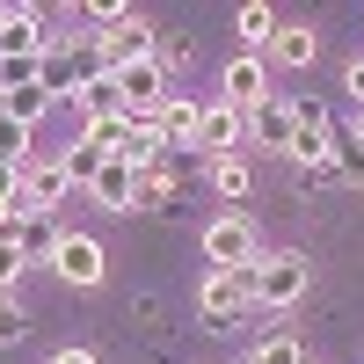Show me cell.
<instances>
[{
	"label": "cell",
	"instance_id": "6da1fadb",
	"mask_svg": "<svg viewBox=\"0 0 364 364\" xmlns=\"http://www.w3.org/2000/svg\"><path fill=\"white\" fill-rule=\"evenodd\" d=\"M306 255H262L255 269H248V291H255V306H269V314H284V306H299V299H306Z\"/></svg>",
	"mask_w": 364,
	"mask_h": 364
},
{
	"label": "cell",
	"instance_id": "7a4b0ae2",
	"mask_svg": "<svg viewBox=\"0 0 364 364\" xmlns=\"http://www.w3.org/2000/svg\"><path fill=\"white\" fill-rule=\"evenodd\" d=\"M204 262H211V269H255V262H262V240H255V219H248V211H226V219L204 226Z\"/></svg>",
	"mask_w": 364,
	"mask_h": 364
},
{
	"label": "cell",
	"instance_id": "3957f363",
	"mask_svg": "<svg viewBox=\"0 0 364 364\" xmlns=\"http://www.w3.org/2000/svg\"><path fill=\"white\" fill-rule=\"evenodd\" d=\"M255 306V291H248V269H211V277L197 284V314L211 328H233V321H248Z\"/></svg>",
	"mask_w": 364,
	"mask_h": 364
},
{
	"label": "cell",
	"instance_id": "277c9868",
	"mask_svg": "<svg viewBox=\"0 0 364 364\" xmlns=\"http://www.w3.org/2000/svg\"><path fill=\"white\" fill-rule=\"evenodd\" d=\"M95 51L109 58V73L117 66H146V58H154V22H146V15L109 22V29H95Z\"/></svg>",
	"mask_w": 364,
	"mask_h": 364
},
{
	"label": "cell",
	"instance_id": "5b68a950",
	"mask_svg": "<svg viewBox=\"0 0 364 364\" xmlns=\"http://www.w3.org/2000/svg\"><path fill=\"white\" fill-rule=\"evenodd\" d=\"M117 87H124V117H161L168 109V66H161V58L117 66Z\"/></svg>",
	"mask_w": 364,
	"mask_h": 364
},
{
	"label": "cell",
	"instance_id": "8992f818",
	"mask_svg": "<svg viewBox=\"0 0 364 364\" xmlns=\"http://www.w3.org/2000/svg\"><path fill=\"white\" fill-rule=\"evenodd\" d=\"M58 277H66V284H80V291H95L102 284V269H109V255H102V240L95 233H66V240H58Z\"/></svg>",
	"mask_w": 364,
	"mask_h": 364
},
{
	"label": "cell",
	"instance_id": "52a82bcc",
	"mask_svg": "<svg viewBox=\"0 0 364 364\" xmlns=\"http://www.w3.org/2000/svg\"><path fill=\"white\" fill-rule=\"evenodd\" d=\"M197 146H204L211 161L240 154V146H248V117H240L233 102H204V117H197Z\"/></svg>",
	"mask_w": 364,
	"mask_h": 364
},
{
	"label": "cell",
	"instance_id": "ba28073f",
	"mask_svg": "<svg viewBox=\"0 0 364 364\" xmlns=\"http://www.w3.org/2000/svg\"><path fill=\"white\" fill-rule=\"evenodd\" d=\"M291 139H299V102L269 95L262 109H248V146H262V154H291Z\"/></svg>",
	"mask_w": 364,
	"mask_h": 364
},
{
	"label": "cell",
	"instance_id": "9c48e42d",
	"mask_svg": "<svg viewBox=\"0 0 364 364\" xmlns=\"http://www.w3.org/2000/svg\"><path fill=\"white\" fill-rule=\"evenodd\" d=\"M44 15L37 8H0V58H44Z\"/></svg>",
	"mask_w": 364,
	"mask_h": 364
},
{
	"label": "cell",
	"instance_id": "30bf717a",
	"mask_svg": "<svg viewBox=\"0 0 364 364\" xmlns=\"http://www.w3.org/2000/svg\"><path fill=\"white\" fill-rule=\"evenodd\" d=\"M87 197H95L102 211H139V168L132 161H102L95 182H87Z\"/></svg>",
	"mask_w": 364,
	"mask_h": 364
},
{
	"label": "cell",
	"instance_id": "8fae6325",
	"mask_svg": "<svg viewBox=\"0 0 364 364\" xmlns=\"http://www.w3.org/2000/svg\"><path fill=\"white\" fill-rule=\"evenodd\" d=\"M219 87H226V102L248 117V109H262V102H269V66H262V58H233Z\"/></svg>",
	"mask_w": 364,
	"mask_h": 364
},
{
	"label": "cell",
	"instance_id": "7c38bea8",
	"mask_svg": "<svg viewBox=\"0 0 364 364\" xmlns=\"http://www.w3.org/2000/svg\"><path fill=\"white\" fill-rule=\"evenodd\" d=\"M66 190H73L66 161H29V168H22V204H29V211H51Z\"/></svg>",
	"mask_w": 364,
	"mask_h": 364
},
{
	"label": "cell",
	"instance_id": "4fadbf2b",
	"mask_svg": "<svg viewBox=\"0 0 364 364\" xmlns=\"http://www.w3.org/2000/svg\"><path fill=\"white\" fill-rule=\"evenodd\" d=\"M58 240H66V226H58L51 211H22V226H15L22 262H58Z\"/></svg>",
	"mask_w": 364,
	"mask_h": 364
},
{
	"label": "cell",
	"instance_id": "5bb4252c",
	"mask_svg": "<svg viewBox=\"0 0 364 364\" xmlns=\"http://www.w3.org/2000/svg\"><path fill=\"white\" fill-rule=\"evenodd\" d=\"M314 51H321V37L306 22H277V37H269V58H277V66H314Z\"/></svg>",
	"mask_w": 364,
	"mask_h": 364
},
{
	"label": "cell",
	"instance_id": "9a60e30c",
	"mask_svg": "<svg viewBox=\"0 0 364 364\" xmlns=\"http://www.w3.org/2000/svg\"><path fill=\"white\" fill-rule=\"evenodd\" d=\"M73 109L87 117V124H95V117H124V87H117V73H95V80L73 95Z\"/></svg>",
	"mask_w": 364,
	"mask_h": 364
},
{
	"label": "cell",
	"instance_id": "2e32d148",
	"mask_svg": "<svg viewBox=\"0 0 364 364\" xmlns=\"http://www.w3.org/2000/svg\"><path fill=\"white\" fill-rule=\"evenodd\" d=\"M132 124H139V117H95V124L80 132V146H95L102 161H124V146H132Z\"/></svg>",
	"mask_w": 364,
	"mask_h": 364
},
{
	"label": "cell",
	"instance_id": "e0dca14e",
	"mask_svg": "<svg viewBox=\"0 0 364 364\" xmlns=\"http://www.w3.org/2000/svg\"><path fill=\"white\" fill-rule=\"evenodd\" d=\"M161 154H168V139H161V124H154V117H139V124H132V146H124V161L146 175V168H161Z\"/></svg>",
	"mask_w": 364,
	"mask_h": 364
},
{
	"label": "cell",
	"instance_id": "ac0fdd59",
	"mask_svg": "<svg viewBox=\"0 0 364 364\" xmlns=\"http://www.w3.org/2000/svg\"><path fill=\"white\" fill-rule=\"evenodd\" d=\"M197 117H204L197 102H175V95H168V109L154 117V124H161V139H168V146H197Z\"/></svg>",
	"mask_w": 364,
	"mask_h": 364
},
{
	"label": "cell",
	"instance_id": "d6986e66",
	"mask_svg": "<svg viewBox=\"0 0 364 364\" xmlns=\"http://www.w3.org/2000/svg\"><path fill=\"white\" fill-rule=\"evenodd\" d=\"M29 139H37V124H15V117H0V168H8V175L29 168Z\"/></svg>",
	"mask_w": 364,
	"mask_h": 364
},
{
	"label": "cell",
	"instance_id": "ffe728a7",
	"mask_svg": "<svg viewBox=\"0 0 364 364\" xmlns=\"http://www.w3.org/2000/svg\"><path fill=\"white\" fill-rule=\"evenodd\" d=\"M233 29H240V44H269L277 37V8H269V0H248V8L233 15Z\"/></svg>",
	"mask_w": 364,
	"mask_h": 364
},
{
	"label": "cell",
	"instance_id": "44dd1931",
	"mask_svg": "<svg viewBox=\"0 0 364 364\" xmlns=\"http://www.w3.org/2000/svg\"><path fill=\"white\" fill-rule=\"evenodd\" d=\"M211 190L240 204V197L255 190V175H248V161H240V154H226V161H211Z\"/></svg>",
	"mask_w": 364,
	"mask_h": 364
},
{
	"label": "cell",
	"instance_id": "7402d4cb",
	"mask_svg": "<svg viewBox=\"0 0 364 364\" xmlns=\"http://www.w3.org/2000/svg\"><path fill=\"white\" fill-rule=\"evenodd\" d=\"M44 109H51V95H44V80H37V87H15V95H0V117H15V124H37Z\"/></svg>",
	"mask_w": 364,
	"mask_h": 364
},
{
	"label": "cell",
	"instance_id": "603a6c76",
	"mask_svg": "<svg viewBox=\"0 0 364 364\" xmlns=\"http://www.w3.org/2000/svg\"><path fill=\"white\" fill-rule=\"evenodd\" d=\"M248 364H306V350H299L291 336H262V343L248 350Z\"/></svg>",
	"mask_w": 364,
	"mask_h": 364
},
{
	"label": "cell",
	"instance_id": "cb8c5ba5",
	"mask_svg": "<svg viewBox=\"0 0 364 364\" xmlns=\"http://www.w3.org/2000/svg\"><path fill=\"white\" fill-rule=\"evenodd\" d=\"M95 168H102V154H95V146H73V154H66V175H73V190H87V182H95Z\"/></svg>",
	"mask_w": 364,
	"mask_h": 364
},
{
	"label": "cell",
	"instance_id": "d4e9b609",
	"mask_svg": "<svg viewBox=\"0 0 364 364\" xmlns=\"http://www.w3.org/2000/svg\"><path fill=\"white\" fill-rule=\"evenodd\" d=\"M22 269H29L22 248H15V240H0V291H15V284H22Z\"/></svg>",
	"mask_w": 364,
	"mask_h": 364
},
{
	"label": "cell",
	"instance_id": "484cf974",
	"mask_svg": "<svg viewBox=\"0 0 364 364\" xmlns=\"http://www.w3.org/2000/svg\"><path fill=\"white\" fill-rule=\"evenodd\" d=\"M22 328H29V321H22L15 306H0V343H22Z\"/></svg>",
	"mask_w": 364,
	"mask_h": 364
},
{
	"label": "cell",
	"instance_id": "4316f807",
	"mask_svg": "<svg viewBox=\"0 0 364 364\" xmlns=\"http://www.w3.org/2000/svg\"><path fill=\"white\" fill-rule=\"evenodd\" d=\"M343 87H350V95L364 102V58H350V73H343Z\"/></svg>",
	"mask_w": 364,
	"mask_h": 364
},
{
	"label": "cell",
	"instance_id": "83f0119b",
	"mask_svg": "<svg viewBox=\"0 0 364 364\" xmlns=\"http://www.w3.org/2000/svg\"><path fill=\"white\" fill-rule=\"evenodd\" d=\"M51 364H95V350H58Z\"/></svg>",
	"mask_w": 364,
	"mask_h": 364
},
{
	"label": "cell",
	"instance_id": "f1b7e54d",
	"mask_svg": "<svg viewBox=\"0 0 364 364\" xmlns=\"http://www.w3.org/2000/svg\"><path fill=\"white\" fill-rule=\"evenodd\" d=\"M0 306H8V291H0Z\"/></svg>",
	"mask_w": 364,
	"mask_h": 364
},
{
	"label": "cell",
	"instance_id": "f546056e",
	"mask_svg": "<svg viewBox=\"0 0 364 364\" xmlns=\"http://www.w3.org/2000/svg\"><path fill=\"white\" fill-rule=\"evenodd\" d=\"M357 132H364V124H357Z\"/></svg>",
	"mask_w": 364,
	"mask_h": 364
}]
</instances>
